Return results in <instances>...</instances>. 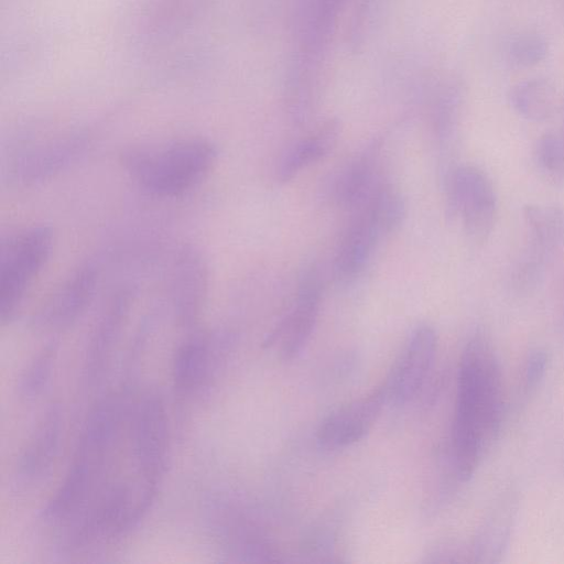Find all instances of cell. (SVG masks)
<instances>
[{
    "label": "cell",
    "mask_w": 564,
    "mask_h": 564,
    "mask_svg": "<svg viewBox=\"0 0 564 564\" xmlns=\"http://www.w3.org/2000/svg\"><path fill=\"white\" fill-rule=\"evenodd\" d=\"M501 414L498 358L490 340L476 333L462 354L452 430L454 463L462 480H468L477 469L498 433Z\"/></svg>",
    "instance_id": "1"
},
{
    "label": "cell",
    "mask_w": 564,
    "mask_h": 564,
    "mask_svg": "<svg viewBox=\"0 0 564 564\" xmlns=\"http://www.w3.org/2000/svg\"><path fill=\"white\" fill-rule=\"evenodd\" d=\"M118 395L100 401L90 412L68 473L48 502L45 514L66 520L86 503L104 473L107 459L126 414Z\"/></svg>",
    "instance_id": "2"
},
{
    "label": "cell",
    "mask_w": 564,
    "mask_h": 564,
    "mask_svg": "<svg viewBox=\"0 0 564 564\" xmlns=\"http://www.w3.org/2000/svg\"><path fill=\"white\" fill-rule=\"evenodd\" d=\"M217 155L210 141L187 138L159 148L131 149L122 155V163L147 193L171 198L196 187L212 171Z\"/></svg>",
    "instance_id": "3"
},
{
    "label": "cell",
    "mask_w": 564,
    "mask_h": 564,
    "mask_svg": "<svg viewBox=\"0 0 564 564\" xmlns=\"http://www.w3.org/2000/svg\"><path fill=\"white\" fill-rule=\"evenodd\" d=\"M53 232L46 226H33L9 236L0 257V313L4 322L12 316L34 278L47 261Z\"/></svg>",
    "instance_id": "4"
},
{
    "label": "cell",
    "mask_w": 564,
    "mask_h": 564,
    "mask_svg": "<svg viewBox=\"0 0 564 564\" xmlns=\"http://www.w3.org/2000/svg\"><path fill=\"white\" fill-rule=\"evenodd\" d=\"M498 200L490 178L474 165H459L446 180V212L459 217L466 235L475 242L490 236L497 217Z\"/></svg>",
    "instance_id": "5"
},
{
    "label": "cell",
    "mask_w": 564,
    "mask_h": 564,
    "mask_svg": "<svg viewBox=\"0 0 564 564\" xmlns=\"http://www.w3.org/2000/svg\"><path fill=\"white\" fill-rule=\"evenodd\" d=\"M522 217L525 245L512 268L523 280L540 283L564 248V208L554 204H530L523 207Z\"/></svg>",
    "instance_id": "6"
},
{
    "label": "cell",
    "mask_w": 564,
    "mask_h": 564,
    "mask_svg": "<svg viewBox=\"0 0 564 564\" xmlns=\"http://www.w3.org/2000/svg\"><path fill=\"white\" fill-rule=\"evenodd\" d=\"M133 456L147 482L156 485L162 474L169 443L165 406L158 395L142 399L132 415Z\"/></svg>",
    "instance_id": "7"
},
{
    "label": "cell",
    "mask_w": 564,
    "mask_h": 564,
    "mask_svg": "<svg viewBox=\"0 0 564 564\" xmlns=\"http://www.w3.org/2000/svg\"><path fill=\"white\" fill-rule=\"evenodd\" d=\"M436 348L437 336L432 326L423 324L411 333L383 384L388 402L403 404L417 393L434 364Z\"/></svg>",
    "instance_id": "8"
},
{
    "label": "cell",
    "mask_w": 564,
    "mask_h": 564,
    "mask_svg": "<svg viewBox=\"0 0 564 564\" xmlns=\"http://www.w3.org/2000/svg\"><path fill=\"white\" fill-rule=\"evenodd\" d=\"M321 300V279L308 270L301 278L293 307L267 339L268 345L278 347L282 359L292 360L305 348L318 318Z\"/></svg>",
    "instance_id": "9"
},
{
    "label": "cell",
    "mask_w": 564,
    "mask_h": 564,
    "mask_svg": "<svg viewBox=\"0 0 564 564\" xmlns=\"http://www.w3.org/2000/svg\"><path fill=\"white\" fill-rule=\"evenodd\" d=\"M386 401L382 387L334 410L317 429L318 445L338 449L359 442L373 426Z\"/></svg>",
    "instance_id": "10"
},
{
    "label": "cell",
    "mask_w": 564,
    "mask_h": 564,
    "mask_svg": "<svg viewBox=\"0 0 564 564\" xmlns=\"http://www.w3.org/2000/svg\"><path fill=\"white\" fill-rule=\"evenodd\" d=\"M82 134H70L46 141L20 153L12 163L11 173L23 183L45 180L74 162L87 147Z\"/></svg>",
    "instance_id": "11"
},
{
    "label": "cell",
    "mask_w": 564,
    "mask_h": 564,
    "mask_svg": "<svg viewBox=\"0 0 564 564\" xmlns=\"http://www.w3.org/2000/svg\"><path fill=\"white\" fill-rule=\"evenodd\" d=\"M97 282L96 265H80L51 296L37 316L39 323L52 327L72 324L89 305Z\"/></svg>",
    "instance_id": "12"
},
{
    "label": "cell",
    "mask_w": 564,
    "mask_h": 564,
    "mask_svg": "<svg viewBox=\"0 0 564 564\" xmlns=\"http://www.w3.org/2000/svg\"><path fill=\"white\" fill-rule=\"evenodd\" d=\"M206 264L193 248H183L176 254L170 275L173 305L183 321H191L199 311L207 291Z\"/></svg>",
    "instance_id": "13"
},
{
    "label": "cell",
    "mask_w": 564,
    "mask_h": 564,
    "mask_svg": "<svg viewBox=\"0 0 564 564\" xmlns=\"http://www.w3.org/2000/svg\"><path fill=\"white\" fill-rule=\"evenodd\" d=\"M382 232L365 209H359L350 224L334 261V273L340 281L356 278L370 260Z\"/></svg>",
    "instance_id": "14"
},
{
    "label": "cell",
    "mask_w": 564,
    "mask_h": 564,
    "mask_svg": "<svg viewBox=\"0 0 564 564\" xmlns=\"http://www.w3.org/2000/svg\"><path fill=\"white\" fill-rule=\"evenodd\" d=\"M212 340L195 335L183 341L173 359L172 378L180 394H189L208 378L213 359Z\"/></svg>",
    "instance_id": "15"
},
{
    "label": "cell",
    "mask_w": 564,
    "mask_h": 564,
    "mask_svg": "<svg viewBox=\"0 0 564 564\" xmlns=\"http://www.w3.org/2000/svg\"><path fill=\"white\" fill-rule=\"evenodd\" d=\"M380 144L373 142L337 176L335 199L344 206L359 208L379 185L375 182L376 162Z\"/></svg>",
    "instance_id": "16"
},
{
    "label": "cell",
    "mask_w": 564,
    "mask_h": 564,
    "mask_svg": "<svg viewBox=\"0 0 564 564\" xmlns=\"http://www.w3.org/2000/svg\"><path fill=\"white\" fill-rule=\"evenodd\" d=\"M338 137V123L329 121L296 142L283 155L278 169V178L283 183L289 182L303 169L326 156L337 143Z\"/></svg>",
    "instance_id": "17"
},
{
    "label": "cell",
    "mask_w": 564,
    "mask_h": 564,
    "mask_svg": "<svg viewBox=\"0 0 564 564\" xmlns=\"http://www.w3.org/2000/svg\"><path fill=\"white\" fill-rule=\"evenodd\" d=\"M61 433V415L53 410L37 429L19 464L20 476L29 480L41 477L55 457Z\"/></svg>",
    "instance_id": "18"
},
{
    "label": "cell",
    "mask_w": 564,
    "mask_h": 564,
    "mask_svg": "<svg viewBox=\"0 0 564 564\" xmlns=\"http://www.w3.org/2000/svg\"><path fill=\"white\" fill-rule=\"evenodd\" d=\"M509 102L522 118L542 122L554 113L556 96L553 86L546 79L530 78L512 86Z\"/></svg>",
    "instance_id": "19"
},
{
    "label": "cell",
    "mask_w": 564,
    "mask_h": 564,
    "mask_svg": "<svg viewBox=\"0 0 564 564\" xmlns=\"http://www.w3.org/2000/svg\"><path fill=\"white\" fill-rule=\"evenodd\" d=\"M360 208L370 215L382 235L395 231L405 217L404 200L390 185H378Z\"/></svg>",
    "instance_id": "20"
},
{
    "label": "cell",
    "mask_w": 564,
    "mask_h": 564,
    "mask_svg": "<svg viewBox=\"0 0 564 564\" xmlns=\"http://www.w3.org/2000/svg\"><path fill=\"white\" fill-rule=\"evenodd\" d=\"M511 520V509L506 507L489 518L476 546L478 561L488 563L500 561L510 539Z\"/></svg>",
    "instance_id": "21"
},
{
    "label": "cell",
    "mask_w": 564,
    "mask_h": 564,
    "mask_svg": "<svg viewBox=\"0 0 564 564\" xmlns=\"http://www.w3.org/2000/svg\"><path fill=\"white\" fill-rule=\"evenodd\" d=\"M533 160L546 177L564 181V140L560 130L545 132L536 140Z\"/></svg>",
    "instance_id": "22"
},
{
    "label": "cell",
    "mask_w": 564,
    "mask_h": 564,
    "mask_svg": "<svg viewBox=\"0 0 564 564\" xmlns=\"http://www.w3.org/2000/svg\"><path fill=\"white\" fill-rule=\"evenodd\" d=\"M549 51L547 42L536 32H523L511 39L507 47L509 62L520 68L542 62Z\"/></svg>",
    "instance_id": "23"
},
{
    "label": "cell",
    "mask_w": 564,
    "mask_h": 564,
    "mask_svg": "<svg viewBox=\"0 0 564 564\" xmlns=\"http://www.w3.org/2000/svg\"><path fill=\"white\" fill-rule=\"evenodd\" d=\"M53 347H46L29 368L22 389L26 395H36L50 378L53 362Z\"/></svg>",
    "instance_id": "24"
},
{
    "label": "cell",
    "mask_w": 564,
    "mask_h": 564,
    "mask_svg": "<svg viewBox=\"0 0 564 564\" xmlns=\"http://www.w3.org/2000/svg\"><path fill=\"white\" fill-rule=\"evenodd\" d=\"M547 367V355L542 349L530 351L524 367V387L532 390L542 381Z\"/></svg>",
    "instance_id": "25"
}]
</instances>
